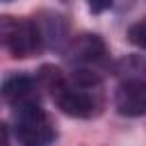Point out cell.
Returning a JSON list of instances; mask_svg holds the SVG:
<instances>
[{
	"label": "cell",
	"instance_id": "obj_4",
	"mask_svg": "<svg viewBox=\"0 0 146 146\" xmlns=\"http://www.w3.org/2000/svg\"><path fill=\"white\" fill-rule=\"evenodd\" d=\"M2 96L11 105V110L34 105L39 103V82L32 80L30 75H9L2 82Z\"/></svg>",
	"mask_w": 146,
	"mask_h": 146
},
{
	"label": "cell",
	"instance_id": "obj_6",
	"mask_svg": "<svg viewBox=\"0 0 146 146\" xmlns=\"http://www.w3.org/2000/svg\"><path fill=\"white\" fill-rule=\"evenodd\" d=\"M128 39H130L132 46H137L139 50L146 52V18L137 21L135 25H130V30H128Z\"/></svg>",
	"mask_w": 146,
	"mask_h": 146
},
{
	"label": "cell",
	"instance_id": "obj_1",
	"mask_svg": "<svg viewBox=\"0 0 146 146\" xmlns=\"http://www.w3.org/2000/svg\"><path fill=\"white\" fill-rule=\"evenodd\" d=\"M14 135L21 146H50L57 139V128L41 105L34 103L14 110Z\"/></svg>",
	"mask_w": 146,
	"mask_h": 146
},
{
	"label": "cell",
	"instance_id": "obj_9",
	"mask_svg": "<svg viewBox=\"0 0 146 146\" xmlns=\"http://www.w3.org/2000/svg\"><path fill=\"white\" fill-rule=\"evenodd\" d=\"M2 2H11V0H2Z\"/></svg>",
	"mask_w": 146,
	"mask_h": 146
},
{
	"label": "cell",
	"instance_id": "obj_8",
	"mask_svg": "<svg viewBox=\"0 0 146 146\" xmlns=\"http://www.w3.org/2000/svg\"><path fill=\"white\" fill-rule=\"evenodd\" d=\"M2 146H9V130H7V125H2Z\"/></svg>",
	"mask_w": 146,
	"mask_h": 146
},
{
	"label": "cell",
	"instance_id": "obj_5",
	"mask_svg": "<svg viewBox=\"0 0 146 146\" xmlns=\"http://www.w3.org/2000/svg\"><path fill=\"white\" fill-rule=\"evenodd\" d=\"M107 50H105V43L96 36V34H82L73 48H71V62L80 68V71H94L96 64H100L105 59ZM96 73V71H94Z\"/></svg>",
	"mask_w": 146,
	"mask_h": 146
},
{
	"label": "cell",
	"instance_id": "obj_2",
	"mask_svg": "<svg viewBox=\"0 0 146 146\" xmlns=\"http://www.w3.org/2000/svg\"><path fill=\"white\" fill-rule=\"evenodd\" d=\"M0 34H2L5 48L11 52V57H18V59L36 55L43 48V39H46L36 21L14 18V16H2Z\"/></svg>",
	"mask_w": 146,
	"mask_h": 146
},
{
	"label": "cell",
	"instance_id": "obj_7",
	"mask_svg": "<svg viewBox=\"0 0 146 146\" xmlns=\"http://www.w3.org/2000/svg\"><path fill=\"white\" fill-rule=\"evenodd\" d=\"M87 5H89V9L94 14H103L105 9L112 7V0H87Z\"/></svg>",
	"mask_w": 146,
	"mask_h": 146
},
{
	"label": "cell",
	"instance_id": "obj_3",
	"mask_svg": "<svg viewBox=\"0 0 146 146\" xmlns=\"http://www.w3.org/2000/svg\"><path fill=\"white\" fill-rule=\"evenodd\" d=\"M114 107L121 116H146V78H130L116 87Z\"/></svg>",
	"mask_w": 146,
	"mask_h": 146
}]
</instances>
